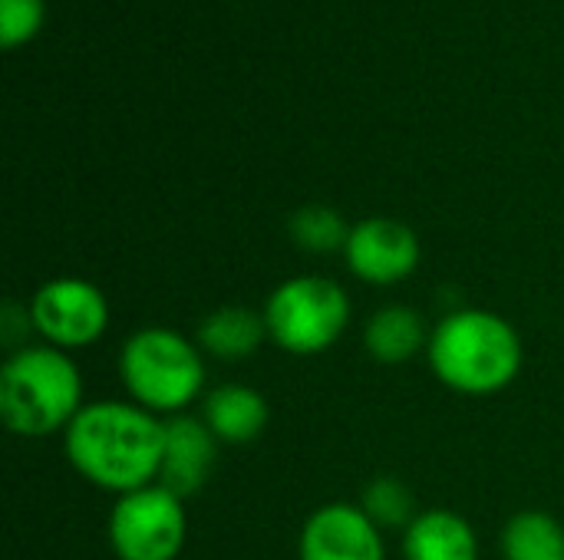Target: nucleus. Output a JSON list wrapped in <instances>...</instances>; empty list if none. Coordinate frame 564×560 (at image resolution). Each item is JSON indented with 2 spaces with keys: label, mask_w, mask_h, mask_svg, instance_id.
Wrapping results in <instances>:
<instances>
[{
  "label": "nucleus",
  "mask_w": 564,
  "mask_h": 560,
  "mask_svg": "<svg viewBox=\"0 0 564 560\" xmlns=\"http://www.w3.org/2000/svg\"><path fill=\"white\" fill-rule=\"evenodd\" d=\"M165 419L132 399H96L63 432L69 469L99 492L129 495L159 482Z\"/></svg>",
  "instance_id": "obj_1"
},
{
  "label": "nucleus",
  "mask_w": 564,
  "mask_h": 560,
  "mask_svg": "<svg viewBox=\"0 0 564 560\" xmlns=\"http://www.w3.org/2000/svg\"><path fill=\"white\" fill-rule=\"evenodd\" d=\"M426 363L433 376L459 396H496L519 380L525 347L502 314L463 307L436 320Z\"/></svg>",
  "instance_id": "obj_2"
},
{
  "label": "nucleus",
  "mask_w": 564,
  "mask_h": 560,
  "mask_svg": "<svg viewBox=\"0 0 564 560\" xmlns=\"http://www.w3.org/2000/svg\"><path fill=\"white\" fill-rule=\"evenodd\" d=\"M86 383L73 353L50 343H23L0 370V416L20 439L63 436L86 406Z\"/></svg>",
  "instance_id": "obj_3"
},
{
  "label": "nucleus",
  "mask_w": 564,
  "mask_h": 560,
  "mask_svg": "<svg viewBox=\"0 0 564 560\" xmlns=\"http://www.w3.org/2000/svg\"><path fill=\"white\" fill-rule=\"evenodd\" d=\"M119 383L126 399L159 419L182 416L205 389V353L195 340L172 327H142L119 347Z\"/></svg>",
  "instance_id": "obj_4"
},
{
  "label": "nucleus",
  "mask_w": 564,
  "mask_h": 560,
  "mask_svg": "<svg viewBox=\"0 0 564 560\" xmlns=\"http://www.w3.org/2000/svg\"><path fill=\"white\" fill-rule=\"evenodd\" d=\"M268 340L291 356H321L350 327V294L327 274H297L281 281L264 307Z\"/></svg>",
  "instance_id": "obj_5"
},
{
  "label": "nucleus",
  "mask_w": 564,
  "mask_h": 560,
  "mask_svg": "<svg viewBox=\"0 0 564 560\" xmlns=\"http://www.w3.org/2000/svg\"><path fill=\"white\" fill-rule=\"evenodd\" d=\"M106 538L119 560H178L188 541L185 502L159 482L119 495L106 521Z\"/></svg>",
  "instance_id": "obj_6"
},
{
  "label": "nucleus",
  "mask_w": 564,
  "mask_h": 560,
  "mask_svg": "<svg viewBox=\"0 0 564 560\" xmlns=\"http://www.w3.org/2000/svg\"><path fill=\"white\" fill-rule=\"evenodd\" d=\"M26 310L40 343L66 353L99 343L109 330V297L86 277L43 281L33 290Z\"/></svg>",
  "instance_id": "obj_7"
},
{
  "label": "nucleus",
  "mask_w": 564,
  "mask_h": 560,
  "mask_svg": "<svg viewBox=\"0 0 564 560\" xmlns=\"http://www.w3.org/2000/svg\"><path fill=\"white\" fill-rule=\"evenodd\" d=\"M344 261H347V271L360 284L397 287L420 271L423 244L406 221L373 215V218H364L350 228Z\"/></svg>",
  "instance_id": "obj_8"
},
{
  "label": "nucleus",
  "mask_w": 564,
  "mask_h": 560,
  "mask_svg": "<svg viewBox=\"0 0 564 560\" xmlns=\"http://www.w3.org/2000/svg\"><path fill=\"white\" fill-rule=\"evenodd\" d=\"M297 560H387L383 531L357 502H327L307 515Z\"/></svg>",
  "instance_id": "obj_9"
},
{
  "label": "nucleus",
  "mask_w": 564,
  "mask_h": 560,
  "mask_svg": "<svg viewBox=\"0 0 564 560\" xmlns=\"http://www.w3.org/2000/svg\"><path fill=\"white\" fill-rule=\"evenodd\" d=\"M218 439L202 422V416H172L165 419V449H162V472L159 485H165L172 495L188 502L198 495L218 465Z\"/></svg>",
  "instance_id": "obj_10"
},
{
  "label": "nucleus",
  "mask_w": 564,
  "mask_h": 560,
  "mask_svg": "<svg viewBox=\"0 0 564 560\" xmlns=\"http://www.w3.org/2000/svg\"><path fill=\"white\" fill-rule=\"evenodd\" d=\"M198 416L221 446H248L264 436L271 406L264 393L248 383H218L202 396Z\"/></svg>",
  "instance_id": "obj_11"
},
{
  "label": "nucleus",
  "mask_w": 564,
  "mask_h": 560,
  "mask_svg": "<svg viewBox=\"0 0 564 560\" xmlns=\"http://www.w3.org/2000/svg\"><path fill=\"white\" fill-rule=\"evenodd\" d=\"M430 327L423 314L410 304H387L373 310L364 323V350L383 366H403L426 353Z\"/></svg>",
  "instance_id": "obj_12"
},
{
  "label": "nucleus",
  "mask_w": 564,
  "mask_h": 560,
  "mask_svg": "<svg viewBox=\"0 0 564 560\" xmlns=\"http://www.w3.org/2000/svg\"><path fill=\"white\" fill-rule=\"evenodd\" d=\"M264 340H268L264 314L245 304H225L205 314L195 333V343L202 347V353L221 363H241L254 356L264 347Z\"/></svg>",
  "instance_id": "obj_13"
},
{
  "label": "nucleus",
  "mask_w": 564,
  "mask_h": 560,
  "mask_svg": "<svg viewBox=\"0 0 564 560\" xmlns=\"http://www.w3.org/2000/svg\"><path fill=\"white\" fill-rule=\"evenodd\" d=\"M403 560H479L476 528L449 508H426L403 531Z\"/></svg>",
  "instance_id": "obj_14"
},
{
  "label": "nucleus",
  "mask_w": 564,
  "mask_h": 560,
  "mask_svg": "<svg viewBox=\"0 0 564 560\" xmlns=\"http://www.w3.org/2000/svg\"><path fill=\"white\" fill-rule=\"evenodd\" d=\"M506 560H564V525L549 512H519L499 538Z\"/></svg>",
  "instance_id": "obj_15"
},
{
  "label": "nucleus",
  "mask_w": 564,
  "mask_h": 560,
  "mask_svg": "<svg viewBox=\"0 0 564 560\" xmlns=\"http://www.w3.org/2000/svg\"><path fill=\"white\" fill-rule=\"evenodd\" d=\"M380 531H406L416 521V495L397 475H377L364 485L357 502Z\"/></svg>",
  "instance_id": "obj_16"
},
{
  "label": "nucleus",
  "mask_w": 564,
  "mask_h": 560,
  "mask_svg": "<svg viewBox=\"0 0 564 560\" xmlns=\"http://www.w3.org/2000/svg\"><path fill=\"white\" fill-rule=\"evenodd\" d=\"M350 228L354 224H347V218L330 205H304L288 221L291 241L307 254H344Z\"/></svg>",
  "instance_id": "obj_17"
},
{
  "label": "nucleus",
  "mask_w": 564,
  "mask_h": 560,
  "mask_svg": "<svg viewBox=\"0 0 564 560\" xmlns=\"http://www.w3.org/2000/svg\"><path fill=\"white\" fill-rule=\"evenodd\" d=\"M43 26V0H0V43L17 50Z\"/></svg>",
  "instance_id": "obj_18"
}]
</instances>
